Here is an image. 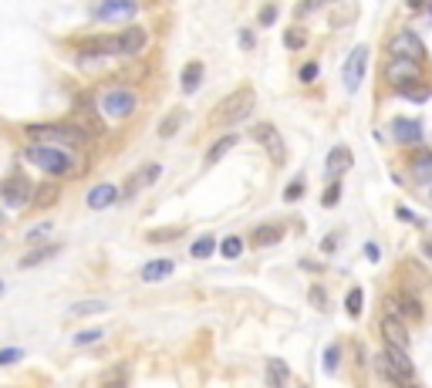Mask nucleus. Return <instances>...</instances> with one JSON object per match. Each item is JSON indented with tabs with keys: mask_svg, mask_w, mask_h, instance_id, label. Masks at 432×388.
<instances>
[{
	"mask_svg": "<svg viewBox=\"0 0 432 388\" xmlns=\"http://www.w3.org/2000/svg\"><path fill=\"white\" fill-rule=\"evenodd\" d=\"M24 159L31 166H38L41 172L54 176V179H61V176H78V172H81V166H75V155L68 152V149H58V145L31 142L24 149Z\"/></svg>",
	"mask_w": 432,
	"mask_h": 388,
	"instance_id": "f257e3e1",
	"label": "nucleus"
},
{
	"mask_svg": "<svg viewBox=\"0 0 432 388\" xmlns=\"http://www.w3.org/2000/svg\"><path fill=\"white\" fill-rule=\"evenodd\" d=\"M27 139L31 142H44V145H58L68 152H81L88 145V135L71 125V122H58V125H27Z\"/></svg>",
	"mask_w": 432,
	"mask_h": 388,
	"instance_id": "f03ea898",
	"label": "nucleus"
},
{
	"mask_svg": "<svg viewBox=\"0 0 432 388\" xmlns=\"http://www.w3.org/2000/svg\"><path fill=\"white\" fill-rule=\"evenodd\" d=\"M250 112H254V88H237L230 91L223 102L216 105L213 112V125H223V129H233V125H240V122H247L250 118Z\"/></svg>",
	"mask_w": 432,
	"mask_h": 388,
	"instance_id": "7ed1b4c3",
	"label": "nucleus"
},
{
	"mask_svg": "<svg viewBox=\"0 0 432 388\" xmlns=\"http://www.w3.org/2000/svg\"><path fill=\"white\" fill-rule=\"evenodd\" d=\"M250 139L267 152V159L274 162V166H284V162H287V145H284V135L277 132V125H270V122H257L254 129H250Z\"/></svg>",
	"mask_w": 432,
	"mask_h": 388,
	"instance_id": "20e7f679",
	"label": "nucleus"
},
{
	"mask_svg": "<svg viewBox=\"0 0 432 388\" xmlns=\"http://www.w3.org/2000/svg\"><path fill=\"white\" fill-rule=\"evenodd\" d=\"M381 75H385V81L392 85V91H398V88H406V85L422 81V65L419 61H408V58H392V54H389Z\"/></svg>",
	"mask_w": 432,
	"mask_h": 388,
	"instance_id": "39448f33",
	"label": "nucleus"
},
{
	"mask_svg": "<svg viewBox=\"0 0 432 388\" xmlns=\"http://www.w3.org/2000/svg\"><path fill=\"white\" fill-rule=\"evenodd\" d=\"M389 54L392 58H408V61H426L429 51H426V41L416 34V31H395L392 41H389Z\"/></svg>",
	"mask_w": 432,
	"mask_h": 388,
	"instance_id": "423d86ee",
	"label": "nucleus"
},
{
	"mask_svg": "<svg viewBox=\"0 0 432 388\" xmlns=\"http://www.w3.org/2000/svg\"><path fill=\"white\" fill-rule=\"evenodd\" d=\"M139 108V95L132 88H108L102 95V112L108 118H128Z\"/></svg>",
	"mask_w": 432,
	"mask_h": 388,
	"instance_id": "0eeeda50",
	"label": "nucleus"
},
{
	"mask_svg": "<svg viewBox=\"0 0 432 388\" xmlns=\"http://www.w3.org/2000/svg\"><path fill=\"white\" fill-rule=\"evenodd\" d=\"M31 193H34V182L27 179L24 172H14V176H7L4 189H0V199H4L7 209H24L31 203Z\"/></svg>",
	"mask_w": 432,
	"mask_h": 388,
	"instance_id": "6e6552de",
	"label": "nucleus"
},
{
	"mask_svg": "<svg viewBox=\"0 0 432 388\" xmlns=\"http://www.w3.org/2000/svg\"><path fill=\"white\" fill-rule=\"evenodd\" d=\"M71 125H75L81 135H88V139H102L105 135V122L95 115V105L81 95L75 102V115H71Z\"/></svg>",
	"mask_w": 432,
	"mask_h": 388,
	"instance_id": "1a4fd4ad",
	"label": "nucleus"
},
{
	"mask_svg": "<svg viewBox=\"0 0 432 388\" xmlns=\"http://www.w3.org/2000/svg\"><path fill=\"white\" fill-rule=\"evenodd\" d=\"M365 68H369V48H365V44H358V48H351L348 61H344V71H341V75H344V88H348V91L361 88Z\"/></svg>",
	"mask_w": 432,
	"mask_h": 388,
	"instance_id": "9d476101",
	"label": "nucleus"
},
{
	"mask_svg": "<svg viewBox=\"0 0 432 388\" xmlns=\"http://www.w3.org/2000/svg\"><path fill=\"white\" fill-rule=\"evenodd\" d=\"M135 0H102L95 4V17L98 21H132L135 17Z\"/></svg>",
	"mask_w": 432,
	"mask_h": 388,
	"instance_id": "9b49d317",
	"label": "nucleus"
},
{
	"mask_svg": "<svg viewBox=\"0 0 432 388\" xmlns=\"http://www.w3.org/2000/svg\"><path fill=\"white\" fill-rule=\"evenodd\" d=\"M389 135L398 145H416L422 142V122H416V118H392L389 122Z\"/></svg>",
	"mask_w": 432,
	"mask_h": 388,
	"instance_id": "f8f14e48",
	"label": "nucleus"
},
{
	"mask_svg": "<svg viewBox=\"0 0 432 388\" xmlns=\"http://www.w3.org/2000/svg\"><path fill=\"white\" fill-rule=\"evenodd\" d=\"M379 331H381V341L385 345H395V348H412V337H408V327H406V321H398V318H381V324H379Z\"/></svg>",
	"mask_w": 432,
	"mask_h": 388,
	"instance_id": "ddd939ff",
	"label": "nucleus"
},
{
	"mask_svg": "<svg viewBox=\"0 0 432 388\" xmlns=\"http://www.w3.org/2000/svg\"><path fill=\"white\" fill-rule=\"evenodd\" d=\"M118 48H122V54H142L145 48H149V31L139 24H128L118 31Z\"/></svg>",
	"mask_w": 432,
	"mask_h": 388,
	"instance_id": "4468645a",
	"label": "nucleus"
},
{
	"mask_svg": "<svg viewBox=\"0 0 432 388\" xmlns=\"http://www.w3.org/2000/svg\"><path fill=\"white\" fill-rule=\"evenodd\" d=\"M118 186L115 182H98L95 189H88V196H85V203H88V209H108L112 203H118Z\"/></svg>",
	"mask_w": 432,
	"mask_h": 388,
	"instance_id": "2eb2a0df",
	"label": "nucleus"
},
{
	"mask_svg": "<svg viewBox=\"0 0 432 388\" xmlns=\"http://www.w3.org/2000/svg\"><path fill=\"white\" fill-rule=\"evenodd\" d=\"M159 176H163V166H159V162H145V166H139V172H135V176H128L125 196H135L139 189L153 186V182L159 179Z\"/></svg>",
	"mask_w": 432,
	"mask_h": 388,
	"instance_id": "dca6fc26",
	"label": "nucleus"
},
{
	"mask_svg": "<svg viewBox=\"0 0 432 388\" xmlns=\"http://www.w3.org/2000/svg\"><path fill=\"white\" fill-rule=\"evenodd\" d=\"M395 304H398V314H402V321H416L419 324L426 318V308H422V300L412 294V290H398L395 294Z\"/></svg>",
	"mask_w": 432,
	"mask_h": 388,
	"instance_id": "f3484780",
	"label": "nucleus"
},
{
	"mask_svg": "<svg viewBox=\"0 0 432 388\" xmlns=\"http://www.w3.org/2000/svg\"><path fill=\"white\" fill-rule=\"evenodd\" d=\"M61 199V182H38L31 193V206L34 209H51Z\"/></svg>",
	"mask_w": 432,
	"mask_h": 388,
	"instance_id": "a211bd4d",
	"label": "nucleus"
},
{
	"mask_svg": "<svg viewBox=\"0 0 432 388\" xmlns=\"http://www.w3.org/2000/svg\"><path fill=\"white\" fill-rule=\"evenodd\" d=\"M284 240V226L280 223H260V226H254V233H250V243L254 246H274Z\"/></svg>",
	"mask_w": 432,
	"mask_h": 388,
	"instance_id": "6ab92c4d",
	"label": "nucleus"
},
{
	"mask_svg": "<svg viewBox=\"0 0 432 388\" xmlns=\"http://www.w3.org/2000/svg\"><path fill=\"white\" fill-rule=\"evenodd\" d=\"M173 271H176V260H149L145 267H142V280L145 284H159V280H165V277H173Z\"/></svg>",
	"mask_w": 432,
	"mask_h": 388,
	"instance_id": "aec40b11",
	"label": "nucleus"
},
{
	"mask_svg": "<svg viewBox=\"0 0 432 388\" xmlns=\"http://www.w3.org/2000/svg\"><path fill=\"white\" fill-rule=\"evenodd\" d=\"M324 166H328L331 179L341 176V172H348V169H351V149H348V145H334L328 152V162H324Z\"/></svg>",
	"mask_w": 432,
	"mask_h": 388,
	"instance_id": "412c9836",
	"label": "nucleus"
},
{
	"mask_svg": "<svg viewBox=\"0 0 432 388\" xmlns=\"http://www.w3.org/2000/svg\"><path fill=\"white\" fill-rule=\"evenodd\" d=\"M408 172L419 186H432V152H419L408 162Z\"/></svg>",
	"mask_w": 432,
	"mask_h": 388,
	"instance_id": "4be33fe9",
	"label": "nucleus"
},
{
	"mask_svg": "<svg viewBox=\"0 0 432 388\" xmlns=\"http://www.w3.org/2000/svg\"><path fill=\"white\" fill-rule=\"evenodd\" d=\"M203 75H206L203 61H190V65L182 68V91H186V95H192V91L200 88V81H203Z\"/></svg>",
	"mask_w": 432,
	"mask_h": 388,
	"instance_id": "5701e85b",
	"label": "nucleus"
},
{
	"mask_svg": "<svg viewBox=\"0 0 432 388\" xmlns=\"http://www.w3.org/2000/svg\"><path fill=\"white\" fill-rule=\"evenodd\" d=\"M287 378H291V368H287V362L270 358V362H267V382H270V388H287Z\"/></svg>",
	"mask_w": 432,
	"mask_h": 388,
	"instance_id": "b1692460",
	"label": "nucleus"
},
{
	"mask_svg": "<svg viewBox=\"0 0 432 388\" xmlns=\"http://www.w3.org/2000/svg\"><path fill=\"white\" fill-rule=\"evenodd\" d=\"M98 388H128V365H115L98 378Z\"/></svg>",
	"mask_w": 432,
	"mask_h": 388,
	"instance_id": "393cba45",
	"label": "nucleus"
},
{
	"mask_svg": "<svg viewBox=\"0 0 432 388\" xmlns=\"http://www.w3.org/2000/svg\"><path fill=\"white\" fill-rule=\"evenodd\" d=\"M58 253H61V246H58V243H51V246H34V250H31V253L21 260V267H24V271H27V267H41L44 260L58 257Z\"/></svg>",
	"mask_w": 432,
	"mask_h": 388,
	"instance_id": "a878e982",
	"label": "nucleus"
},
{
	"mask_svg": "<svg viewBox=\"0 0 432 388\" xmlns=\"http://www.w3.org/2000/svg\"><path fill=\"white\" fill-rule=\"evenodd\" d=\"M102 310H108V300H78V304H71L68 308V318H91V314H102Z\"/></svg>",
	"mask_w": 432,
	"mask_h": 388,
	"instance_id": "bb28decb",
	"label": "nucleus"
},
{
	"mask_svg": "<svg viewBox=\"0 0 432 388\" xmlns=\"http://www.w3.org/2000/svg\"><path fill=\"white\" fill-rule=\"evenodd\" d=\"M233 145H237V135H233V132H230V135H223V139H216V142L210 145V152H206V166H216V162H220V159H223V155H227Z\"/></svg>",
	"mask_w": 432,
	"mask_h": 388,
	"instance_id": "cd10ccee",
	"label": "nucleus"
},
{
	"mask_svg": "<svg viewBox=\"0 0 432 388\" xmlns=\"http://www.w3.org/2000/svg\"><path fill=\"white\" fill-rule=\"evenodd\" d=\"M398 95L406 98V102L412 105H422L432 98V85H422V81H416V85H406V88H398Z\"/></svg>",
	"mask_w": 432,
	"mask_h": 388,
	"instance_id": "c85d7f7f",
	"label": "nucleus"
},
{
	"mask_svg": "<svg viewBox=\"0 0 432 388\" xmlns=\"http://www.w3.org/2000/svg\"><path fill=\"white\" fill-rule=\"evenodd\" d=\"M284 48H287V51H301V48H307V31L304 27H287V31H284Z\"/></svg>",
	"mask_w": 432,
	"mask_h": 388,
	"instance_id": "c756f323",
	"label": "nucleus"
},
{
	"mask_svg": "<svg viewBox=\"0 0 432 388\" xmlns=\"http://www.w3.org/2000/svg\"><path fill=\"white\" fill-rule=\"evenodd\" d=\"M213 250H216V236H210V233H203L196 243L190 246V253L192 260H206V257H213Z\"/></svg>",
	"mask_w": 432,
	"mask_h": 388,
	"instance_id": "7c9ffc66",
	"label": "nucleus"
},
{
	"mask_svg": "<svg viewBox=\"0 0 432 388\" xmlns=\"http://www.w3.org/2000/svg\"><path fill=\"white\" fill-rule=\"evenodd\" d=\"M179 125H182V108H176V112H169V115L163 118V125H159V139H169V135H176Z\"/></svg>",
	"mask_w": 432,
	"mask_h": 388,
	"instance_id": "2f4dec72",
	"label": "nucleus"
},
{
	"mask_svg": "<svg viewBox=\"0 0 432 388\" xmlns=\"http://www.w3.org/2000/svg\"><path fill=\"white\" fill-rule=\"evenodd\" d=\"M78 58V68H85V71H95V68H102L105 65V58L108 54H98V51H75Z\"/></svg>",
	"mask_w": 432,
	"mask_h": 388,
	"instance_id": "473e14b6",
	"label": "nucleus"
},
{
	"mask_svg": "<svg viewBox=\"0 0 432 388\" xmlns=\"http://www.w3.org/2000/svg\"><path fill=\"white\" fill-rule=\"evenodd\" d=\"M338 203H341V182L331 179L328 186H324V193H321V206L331 209V206H338Z\"/></svg>",
	"mask_w": 432,
	"mask_h": 388,
	"instance_id": "72a5a7b5",
	"label": "nucleus"
},
{
	"mask_svg": "<svg viewBox=\"0 0 432 388\" xmlns=\"http://www.w3.org/2000/svg\"><path fill=\"white\" fill-rule=\"evenodd\" d=\"M338 365H341V345H328V351H324V372L338 375Z\"/></svg>",
	"mask_w": 432,
	"mask_h": 388,
	"instance_id": "f704fd0d",
	"label": "nucleus"
},
{
	"mask_svg": "<svg viewBox=\"0 0 432 388\" xmlns=\"http://www.w3.org/2000/svg\"><path fill=\"white\" fill-rule=\"evenodd\" d=\"M220 253H223L227 260H237L243 253V240L240 236H227V240L220 243Z\"/></svg>",
	"mask_w": 432,
	"mask_h": 388,
	"instance_id": "c9c22d12",
	"label": "nucleus"
},
{
	"mask_svg": "<svg viewBox=\"0 0 432 388\" xmlns=\"http://www.w3.org/2000/svg\"><path fill=\"white\" fill-rule=\"evenodd\" d=\"M344 310H348L351 318L361 314V287H351V290H348V298H344Z\"/></svg>",
	"mask_w": 432,
	"mask_h": 388,
	"instance_id": "e433bc0d",
	"label": "nucleus"
},
{
	"mask_svg": "<svg viewBox=\"0 0 432 388\" xmlns=\"http://www.w3.org/2000/svg\"><path fill=\"white\" fill-rule=\"evenodd\" d=\"M307 300H311L318 310H328V294H324V287H321V284H311V290H307Z\"/></svg>",
	"mask_w": 432,
	"mask_h": 388,
	"instance_id": "4c0bfd02",
	"label": "nucleus"
},
{
	"mask_svg": "<svg viewBox=\"0 0 432 388\" xmlns=\"http://www.w3.org/2000/svg\"><path fill=\"white\" fill-rule=\"evenodd\" d=\"M301 196H304V176H297V179H294L287 189H284V199H287V203H297Z\"/></svg>",
	"mask_w": 432,
	"mask_h": 388,
	"instance_id": "58836bf2",
	"label": "nucleus"
},
{
	"mask_svg": "<svg viewBox=\"0 0 432 388\" xmlns=\"http://www.w3.org/2000/svg\"><path fill=\"white\" fill-rule=\"evenodd\" d=\"M91 341H102V327H88V331L75 335V345H91Z\"/></svg>",
	"mask_w": 432,
	"mask_h": 388,
	"instance_id": "ea45409f",
	"label": "nucleus"
},
{
	"mask_svg": "<svg viewBox=\"0 0 432 388\" xmlns=\"http://www.w3.org/2000/svg\"><path fill=\"white\" fill-rule=\"evenodd\" d=\"M297 78H301L304 85H311V81L318 78V61H307V65H301V71H297Z\"/></svg>",
	"mask_w": 432,
	"mask_h": 388,
	"instance_id": "a19ab883",
	"label": "nucleus"
},
{
	"mask_svg": "<svg viewBox=\"0 0 432 388\" xmlns=\"http://www.w3.org/2000/svg\"><path fill=\"white\" fill-rule=\"evenodd\" d=\"M24 358V351L21 348H0V365H14Z\"/></svg>",
	"mask_w": 432,
	"mask_h": 388,
	"instance_id": "79ce46f5",
	"label": "nucleus"
},
{
	"mask_svg": "<svg viewBox=\"0 0 432 388\" xmlns=\"http://www.w3.org/2000/svg\"><path fill=\"white\" fill-rule=\"evenodd\" d=\"M48 233H51V223H41V226H34V230H27V240H31V243H41Z\"/></svg>",
	"mask_w": 432,
	"mask_h": 388,
	"instance_id": "37998d69",
	"label": "nucleus"
},
{
	"mask_svg": "<svg viewBox=\"0 0 432 388\" xmlns=\"http://www.w3.org/2000/svg\"><path fill=\"white\" fill-rule=\"evenodd\" d=\"M176 236H179V230H153L149 233L153 243H165V240H176Z\"/></svg>",
	"mask_w": 432,
	"mask_h": 388,
	"instance_id": "c03bdc74",
	"label": "nucleus"
},
{
	"mask_svg": "<svg viewBox=\"0 0 432 388\" xmlns=\"http://www.w3.org/2000/svg\"><path fill=\"white\" fill-rule=\"evenodd\" d=\"M274 21H277V7H274V4H264V11H260V24L270 27Z\"/></svg>",
	"mask_w": 432,
	"mask_h": 388,
	"instance_id": "a18cd8bd",
	"label": "nucleus"
},
{
	"mask_svg": "<svg viewBox=\"0 0 432 388\" xmlns=\"http://www.w3.org/2000/svg\"><path fill=\"white\" fill-rule=\"evenodd\" d=\"M385 382H389V385H395V388H419L412 378H385Z\"/></svg>",
	"mask_w": 432,
	"mask_h": 388,
	"instance_id": "49530a36",
	"label": "nucleus"
},
{
	"mask_svg": "<svg viewBox=\"0 0 432 388\" xmlns=\"http://www.w3.org/2000/svg\"><path fill=\"white\" fill-rule=\"evenodd\" d=\"M408 4V11H426L429 7V0H406Z\"/></svg>",
	"mask_w": 432,
	"mask_h": 388,
	"instance_id": "de8ad7c7",
	"label": "nucleus"
},
{
	"mask_svg": "<svg viewBox=\"0 0 432 388\" xmlns=\"http://www.w3.org/2000/svg\"><path fill=\"white\" fill-rule=\"evenodd\" d=\"M240 44L247 48V51H250V48H254V34H250V31H243V34H240Z\"/></svg>",
	"mask_w": 432,
	"mask_h": 388,
	"instance_id": "09e8293b",
	"label": "nucleus"
},
{
	"mask_svg": "<svg viewBox=\"0 0 432 388\" xmlns=\"http://www.w3.org/2000/svg\"><path fill=\"white\" fill-rule=\"evenodd\" d=\"M365 253H369V260H379V246L369 243V246H365Z\"/></svg>",
	"mask_w": 432,
	"mask_h": 388,
	"instance_id": "8fccbe9b",
	"label": "nucleus"
},
{
	"mask_svg": "<svg viewBox=\"0 0 432 388\" xmlns=\"http://www.w3.org/2000/svg\"><path fill=\"white\" fill-rule=\"evenodd\" d=\"M321 246H324V250H328V253H331V250L338 246V240H334V236H328V240H324V243H321Z\"/></svg>",
	"mask_w": 432,
	"mask_h": 388,
	"instance_id": "3c124183",
	"label": "nucleus"
},
{
	"mask_svg": "<svg viewBox=\"0 0 432 388\" xmlns=\"http://www.w3.org/2000/svg\"><path fill=\"white\" fill-rule=\"evenodd\" d=\"M422 250H426V257L432 260V236H429V240H426V243H422Z\"/></svg>",
	"mask_w": 432,
	"mask_h": 388,
	"instance_id": "603ef678",
	"label": "nucleus"
},
{
	"mask_svg": "<svg viewBox=\"0 0 432 388\" xmlns=\"http://www.w3.org/2000/svg\"><path fill=\"white\" fill-rule=\"evenodd\" d=\"M0 294H4V284H0Z\"/></svg>",
	"mask_w": 432,
	"mask_h": 388,
	"instance_id": "864d4df0",
	"label": "nucleus"
},
{
	"mask_svg": "<svg viewBox=\"0 0 432 388\" xmlns=\"http://www.w3.org/2000/svg\"><path fill=\"white\" fill-rule=\"evenodd\" d=\"M429 196H432V186H429Z\"/></svg>",
	"mask_w": 432,
	"mask_h": 388,
	"instance_id": "5fc2aeb1",
	"label": "nucleus"
},
{
	"mask_svg": "<svg viewBox=\"0 0 432 388\" xmlns=\"http://www.w3.org/2000/svg\"><path fill=\"white\" fill-rule=\"evenodd\" d=\"M301 388H307V385H301Z\"/></svg>",
	"mask_w": 432,
	"mask_h": 388,
	"instance_id": "6e6d98bb",
	"label": "nucleus"
}]
</instances>
